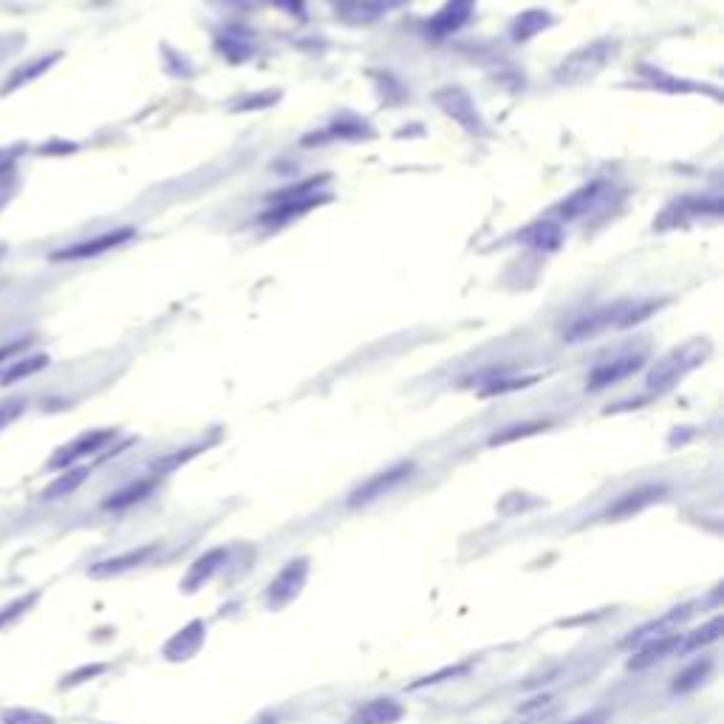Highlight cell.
Masks as SVG:
<instances>
[{
	"instance_id": "1",
	"label": "cell",
	"mask_w": 724,
	"mask_h": 724,
	"mask_svg": "<svg viewBox=\"0 0 724 724\" xmlns=\"http://www.w3.org/2000/svg\"><path fill=\"white\" fill-rule=\"evenodd\" d=\"M660 309L657 300H645V303H614V306H600L589 314L577 317L574 323H569V329L564 332V337L569 343H580L597 337L603 332H623L632 329V325L648 320L653 312Z\"/></svg>"
},
{
	"instance_id": "2",
	"label": "cell",
	"mask_w": 724,
	"mask_h": 724,
	"mask_svg": "<svg viewBox=\"0 0 724 724\" xmlns=\"http://www.w3.org/2000/svg\"><path fill=\"white\" fill-rule=\"evenodd\" d=\"M705 357H708V343H702V340H693V343L673 348V352L665 354L648 373V388L657 391V393L673 388L688 371H693L699 362H705Z\"/></svg>"
},
{
	"instance_id": "3",
	"label": "cell",
	"mask_w": 724,
	"mask_h": 724,
	"mask_svg": "<svg viewBox=\"0 0 724 724\" xmlns=\"http://www.w3.org/2000/svg\"><path fill=\"white\" fill-rule=\"evenodd\" d=\"M614 52V45L609 40H600V43H592L589 49H580L574 52L572 57L564 60V65L557 68V82H583V80H589L594 77L600 68L609 63Z\"/></svg>"
},
{
	"instance_id": "4",
	"label": "cell",
	"mask_w": 724,
	"mask_h": 724,
	"mask_svg": "<svg viewBox=\"0 0 724 724\" xmlns=\"http://www.w3.org/2000/svg\"><path fill=\"white\" fill-rule=\"evenodd\" d=\"M416 470V464L413 461H400V464H393L388 467L385 473H377L373 478H368L365 484H360L352 496H348V507H365L371 501H377L382 496H388L391 489H396L402 481L410 478V473Z\"/></svg>"
},
{
	"instance_id": "5",
	"label": "cell",
	"mask_w": 724,
	"mask_h": 724,
	"mask_svg": "<svg viewBox=\"0 0 724 724\" xmlns=\"http://www.w3.org/2000/svg\"><path fill=\"white\" fill-rule=\"evenodd\" d=\"M133 236H136L133 227L113 229V232H105V236H93V238H85L80 244H72L65 249L52 252V261H91V258H97V255H105V252H111L116 246H122Z\"/></svg>"
},
{
	"instance_id": "6",
	"label": "cell",
	"mask_w": 724,
	"mask_h": 724,
	"mask_svg": "<svg viewBox=\"0 0 724 724\" xmlns=\"http://www.w3.org/2000/svg\"><path fill=\"white\" fill-rule=\"evenodd\" d=\"M113 430H88L82 436H77L74 441H68L63 445L52 459H49V470H68V467H74L80 459H88L93 453H100L102 448H108L113 441Z\"/></svg>"
},
{
	"instance_id": "7",
	"label": "cell",
	"mask_w": 724,
	"mask_h": 724,
	"mask_svg": "<svg viewBox=\"0 0 724 724\" xmlns=\"http://www.w3.org/2000/svg\"><path fill=\"white\" fill-rule=\"evenodd\" d=\"M306 572H309V560L306 557H297V560H292V564H286V569L269 583L266 603L272 605V609H280V605H286L300 592L303 580H306Z\"/></svg>"
},
{
	"instance_id": "8",
	"label": "cell",
	"mask_w": 724,
	"mask_h": 724,
	"mask_svg": "<svg viewBox=\"0 0 724 724\" xmlns=\"http://www.w3.org/2000/svg\"><path fill=\"white\" fill-rule=\"evenodd\" d=\"M645 365V354H634V352H628V354H620L609 362H603L597 365L592 373H589V388L592 391H600V388H609L625 377H632V373H637L640 368Z\"/></svg>"
},
{
	"instance_id": "9",
	"label": "cell",
	"mask_w": 724,
	"mask_h": 724,
	"mask_svg": "<svg viewBox=\"0 0 724 724\" xmlns=\"http://www.w3.org/2000/svg\"><path fill=\"white\" fill-rule=\"evenodd\" d=\"M473 6H476V0H448L445 9H441L430 23H428V37H448L453 32H459L467 20H470L473 14Z\"/></svg>"
},
{
	"instance_id": "10",
	"label": "cell",
	"mask_w": 724,
	"mask_h": 724,
	"mask_svg": "<svg viewBox=\"0 0 724 724\" xmlns=\"http://www.w3.org/2000/svg\"><path fill=\"white\" fill-rule=\"evenodd\" d=\"M605 190H609V184H605L603 179H597V181H592V184H586V187H580L577 193H572L564 204L557 207L560 218L574 221V218L589 216L592 209L605 198Z\"/></svg>"
},
{
	"instance_id": "11",
	"label": "cell",
	"mask_w": 724,
	"mask_h": 724,
	"mask_svg": "<svg viewBox=\"0 0 724 724\" xmlns=\"http://www.w3.org/2000/svg\"><path fill=\"white\" fill-rule=\"evenodd\" d=\"M710 213L713 218L721 216V201L719 198H682V201H676L671 209H665L662 218H660V229L665 227H673V224H682L688 218H699V216H705Z\"/></svg>"
},
{
	"instance_id": "12",
	"label": "cell",
	"mask_w": 724,
	"mask_h": 724,
	"mask_svg": "<svg viewBox=\"0 0 724 724\" xmlns=\"http://www.w3.org/2000/svg\"><path fill=\"white\" fill-rule=\"evenodd\" d=\"M680 645H682V634H676V632L653 637V640H648V642L642 645L640 653H634V660L628 662V668L642 671V668H648V665H653V662H660V660L671 657L673 651H680Z\"/></svg>"
},
{
	"instance_id": "13",
	"label": "cell",
	"mask_w": 724,
	"mask_h": 724,
	"mask_svg": "<svg viewBox=\"0 0 724 724\" xmlns=\"http://www.w3.org/2000/svg\"><path fill=\"white\" fill-rule=\"evenodd\" d=\"M156 544H148V546H139V549H130L125 555H116L111 560H102V564H97L91 569V577H111V574H120V572H128V569H136V566H142L148 564V560L156 555Z\"/></svg>"
},
{
	"instance_id": "14",
	"label": "cell",
	"mask_w": 724,
	"mask_h": 724,
	"mask_svg": "<svg viewBox=\"0 0 724 724\" xmlns=\"http://www.w3.org/2000/svg\"><path fill=\"white\" fill-rule=\"evenodd\" d=\"M439 105L445 108L456 122H461L467 130H478L481 128V120H478V113H476V105L470 102V97L461 91H441L439 93Z\"/></svg>"
},
{
	"instance_id": "15",
	"label": "cell",
	"mask_w": 724,
	"mask_h": 724,
	"mask_svg": "<svg viewBox=\"0 0 724 724\" xmlns=\"http://www.w3.org/2000/svg\"><path fill=\"white\" fill-rule=\"evenodd\" d=\"M405 716V708L400 702H393V699H373V702L362 705L352 724H396Z\"/></svg>"
},
{
	"instance_id": "16",
	"label": "cell",
	"mask_w": 724,
	"mask_h": 724,
	"mask_svg": "<svg viewBox=\"0 0 724 724\" xmlns=\"http://www.w3.org/2000/svg\"><path fill=\"white\" fill-rule=\"evenodd\" d=\"M665 493L662 487H653V484H648V487H640V489H634V493H628V496H623L612 509H609V518H623V516H632V512H637V509H642V507H648V504H653L657 501L660 496Z\"/></svg>"
},
{
	"instance_id": "17",
	"label": "cell",
	"mask_w": 724,
	"mask_h": 724,
	"mask_svg": "<svg viewBox=\"0 0 724 724\" xmlns=\"http://www.w3.org/2000/svg\"><path fill=\"white\" fill-rule=\"evenodd\" d=\"M153 487H156V476L153 478H142V481H133L122 489H116V493L102 504L105 509H128L133 504H139L142 498H148L153 493Z\"/></svg>"
},
{
	"instance_id": "18",
	"label": "cell",
	"mask_w": 724,
	"mask_h": 724,
	"mask_svg": "<svg viewBox=\"0 0 724 724\" xmlns=\"http://www.w3.org/2000/svg\"><path fill=\"white\" fill-rule=\"evenodd\" d=\"M60 60V54H43L40 60H29L26 65H20L14 74H9V82L0 88V93H9V91H14V88H20V85H26V82H32V80H37L40 74H45L49 72V68L54 65Z\"/></svg>"
},
{
	"instance_id": "19",
	"label": "cell",
	"mask_w": 724,
	"mask_h": 724,
	"mask_svg": "<svg viewBox=\"0 0 724 724\" xmlns=\"http://www.w3.org/2000/svg\"><path fill=\"white\" fill-rule=\"evenodd\" d=\"M88 467H72V470L68 473H63V476H57V481H52L49 487L43 489V501H60V498H65V496H72L74 489L88 478Z\"/></svg>"
},
{
	"instance_id": "20",
	"label": "cell",
	"mask_w": 724,
	"mask_h": 724,
	"mask_svg": "<svg viewBox=\"0 0 724 724\" xmlns=\"http://www.w3.org/2000/svg\"><path fill=\"white\" fill-rule=\"evenodd\" d=\"M224 557H227V549H213L204 557H198L190 569V574H187V580H184V592H196V586H201V583L213 577V572H218V564Z\"/></svg>"
},
{
	"instance_id": "21",
	"label": "cell",
	"mask_w": 724,
	"mask_h": 724,
	"mask_svg": "<svg viewBox=\"0 0 724 724\" xmlns=\"http://www.w3.org/2000/svg\"><path fill=\"white\" fill-rule=\"evenodd\" d=\"M690 617V605H682V609H673V612H668L665 617H660V620H653V623H648V625H642L640 632L634 634V637H628L625 642L632 645V642H642V640H653V637H660L662 632H668V628H673V625H680L682 620H688ZM671 634V632H668Z\"/></svg>"
},
{
	"instance_id": "22",
	"label": "cell",
	"mask_w": 724,
	"mask_h": 724,
	"mask_svg": "<svg viewBox=\"0 0 724 724\" xmlns=\"http://www.w3.org/2000/svg\"><path fill=\"white\" fill-rule=\"evenodd\" d=\"M549 23H552V17L546 12L529 9L521 17H516V23H512V37H516V40H529L535 34H541L549 26Z\"/></svg>"
},
{
	"instance_id": "23",
	"label": "cell",
	"mask_w": 724,
	"mask_h": 724,
	"mask_svg": "<svg viewBox=\"0 0 724 724\" xmlns=\"http://www.w3.org/2000/svg\"><path fill=\"white\" fill-rule=\"evenodd\" d=\"M524 244H529V246H538V249H555V246H560V227L557 224H552V221H538V224H532L526 232H524Z\"/></svg>"
},
{
	"instance_id": "24",
	"label": "cell",
	"mask_w": 724,
	"mask_h": 724,
	"mask_svg": "<svg viewBox=\"0 0 724 724\" xmlns=\"http://www.w3.org/2000/svg\"><path fill=\"white\" fill-rule=\"evenodd\" d=\"M721 628H724V620H721V617H713L708 625L696 628L693 634H682V645H680V651L688 653V651H696V648H705V645L716 642V640L721 637Z\"/></svg>"
},
{
	"instance_id": "25",
	"label": "cell",
	"mask_w": 724,
	"mask_h": 724,
	"mask_svg": "<svg viewBox=\"0 0 724 724\" xmlns=\"http://www.w3.org/2000/svg\"><path fill=\"white\" fill-rule=\"evenodd\" d=\"M45 365H49V357H45V354H34V357L20 360V362L9 365L4 373H0V385H12V382L26 380V377H32V373L43 371Z\"/></svg>"
},
{
	"instance_id": "26",
	"label": "cell",
	"mask_w": 724,
	"mask_h": 724,
	"mask_svg": "<svg viewBox=\"0 0 724 724\" xmlns=\"http://www.w3.org/2000/svg\"><path fill=\"white\" fill-rule=\"evenodd\" d=\"M713 662L710 660H699L693 662L690 668H685L682 673H676V682H673V693H688L693 688H699L705 682V676L710 673Z\"/></svg>"
},
{
	"instance_id": "27",
	"label": "cell",
	"mask_w": 724,
	"mask_h": 724,
	"mask_svg": "<svg viewBox=\"0 0 724 724\" xmlns=\"http://www.w3.org/2000/svg\"><path fill=\"white\" fill-rule=\"evenodd\" d=\"M37 592H32V594H26V597H20V600H14V603H9V605H4V609H0V628H6L9 623H14V620H20L23 614H26L32 605L37 603Z\"/></svg>"
},
{
	"instance_id": "28",
	"label": "cell",
	"mask_w": 724,
	"mask_h": 724,
	"mask_svg": "<svg viewBox=\"0 0 724 724\" xmlns=\"http://www.w3.org/2000/svg\"><path fill=\"white\" fill-rule=\"evenodd\" d=\"M4 724H54L52 716L45 713H34V710H6L4 713Z\"/></svg>"
},
{
	"instance_id": "29",
	"label": "cell",
	"mask_w": 724,
	"mask_h": 724,
	"mask_svg": "<svg viewBox=\"0 0 724 724\" xmlns=\"http://www.w3.org/2000/svg\"><path fill=\"white\" fill-rule=\"evenodd\" d=\"M23 408H26V402L20 400V396H14V400H4L0 402V430H6L14 419H20Z\"/></svg>"
},
{
	"instance_id": "30",
	"label": "cell",
	"mask_w": 724,
	"mask_h": 724,
	"mask_svg": "<svg viewBox=\"0 0 724 724\" xmlns=\"http://www.w3.org/2000/svg\"><path fill=\"white\" fill-rule=\"evenodd\" d=\"M544 422H535V425H518V428H509L507 433H496L493 439H489V445H504V441H512V439H518V436H526V433H535V430H541Z\"/></svg>"
},
{
	"instance_id": "31",
	"label": "cell",
	"mask_w": 724,
	"mask_h": 724,
	"mask_svg": "<svg viewBox=\"0 0 724 724\" xmlns=\"http://www.w3.org/2000/svg\"><path fill=\"white\" fill-rule=\"evenodd\" d=\"M538 377H526V380H504V382H493L489 388H484V396H496V393H507V391H518L532 385Z\"/></svg>"
},
{
	"instance_id": "32",
	"label": "cell",
	"mask_w": 724,
	"mask_h": 724,
	"mask_svg": "<svg viewBox=\"0 0 724 724\" xmlns=\"http://www.w3.org/2000/svg\"><path fill=\"white\" fill-rule=\"evenodd\" d=\"M26 345H29V340H17V343L4 345V348H0V362L9 360V357H17V352H23V348H26Z\"/></svg>"
},
{
	"instance_id": "33",
	"label": "cell",
	"mask_w": 724,
	"mask_h": 724,
	"mask_svg": "<svg viewBox=\"0 0 724 724\" xmlns=\"http://www.w3.org/2000/svg\"><path fill=\"white\" fill-rule=\"evenodd\" d=\"M600 719H603V713H600V716H583V719H574L572 724H597Z\"/></svg>"
}]
</instances>
